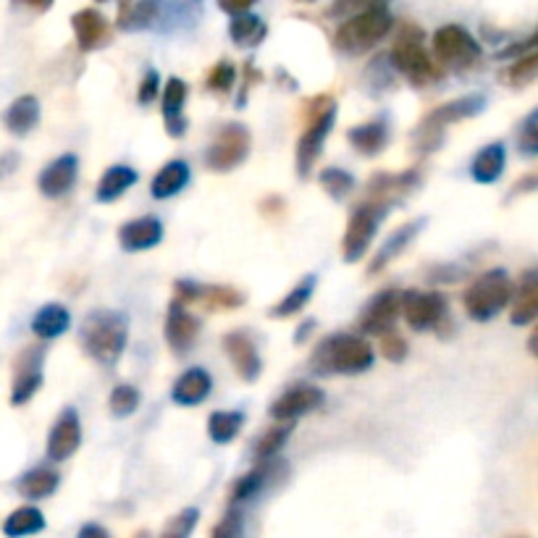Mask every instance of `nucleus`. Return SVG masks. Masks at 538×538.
<instances>
[{
  "mask_svg": "<svg viewBox=\"0 0 538 538\" xmlns=\"http://www.w3.org/2000/svg\"><path fill=\"white\" fill-rule=\"evenodd\" d=\"M42 365H45V347H27L14 360V381H11V405H27L40 392Z\"/></svg>",
  "mask_w": 538,
  "mask_h": 538,
  "instance_id": "nucleus-11",
  "label": "nucleus"
},
{
  "mask_svg": "<svg viewBox=\"0 0 538 538\" xmlns=\"http://www.w3.org/2000/svg\"><path fill=\"white\" fill-rule=\"evenodd\" d=\"M389 61H392L394 71L410 79L415 87H426V84H434L441 79L439 61L431 58V53L423 48V32L413 24H405L399 29Z\"/></svg>",
  "mask_w": 538,
  "mask_h": 538,
  "instance_id": "nucleus-5",
  "label": "nucleus"
},
{
  "mask_svg": "<svg viewBox=\"0 0 538 538\" xmlns=\"http://www.w3.org/2000/svg\"><path fill=\"white\" fill-rule=\"evenodd\" d=\"M187 84L184 79L171 77L163 90V119H166V132L171 137H182L187 132V119H184V105H187Z\"/></svg>",
  "mask_w": 538,
  "mask_h": 538,
  "instance_id": "nucleus-26",
  "label": "nucleus"
},
{
  "mask_svg": "<svg viewBox=\"0 0 538 538\" xmlns=\"http://www.w3.org/2000/svg\"><path fill=\"white\" fill-rule=\"evenodd\" d=\"M98 3H105V0H98Z\"/></svg>",
  "mask_w": 538,
  "mask_h": 538,
  "instance_id": "nucleus-58",
  "label": "nucleus"
},
{
  "mask_svg": "<svg viewBox=\"0 0 538 538\" xmlns=\"http://www.w3.org/2000/svg\"><path fill=\"white\" fill-rule=\"evenodd\" d=\"M161 16H163V0H140V3H134L132 8L121 11L119 27L129 29V32L150 29L158 24Z\"/></svg>",
  "mask_w": 538,
  "mask_h": 538,
  "instance_id": "nucleus-36",
  "label": "nucleus"
},
{
  "mask_svg": "<svg viewBox=\"0 0 538 538\" xmlns=\"http://www.w3.org/2000/svg\"><path fill=\"white\" fill-rule=\"evenodd\" d=\"M284 473H287V462L279 460V457L258 460V465H255L250 473H245V476L234 483V489H231V504L250 502V499H255L258 494H263V491H266L276 478L284 476Z\"/></svg>",
  "mask_w": 538,
  "mask_h": 538,
  "instance_id": "nucleus-15",
  "label": "nucleus"
},
{
  "mask_svg": "<svg viewBox=\"0 0 538 538\" xmlns=\"http://www.w3.org/2000/svg\"><path fill=\"white\" fill-rule=\"evenodd\" d=\"M242 423H245V418H242L239 410H216L208 418L210 439L216 441V444H231L239 436V431H242Z\"/></svg>",
  "mask_w": 538,
  "mask_h": 538,
  "instance_id": "nucleus-37",
  "label": "nucleus"
},
{
  "mask_svg": "<svg viewBox=\"0 0 538 538\" xmlns=\"http://www.w3.org/2000/svg\"><path fill=\"white\" fill-rule=\"evenodd\" d=\"M504 166H507V147L502 142H491L476 153L470 163V174L478 184H494L502 179Z\"/></svg>",
  "mask_w": 538,
  "mask_h": 538,
  "instance_id": "nucleus-28",
  "label": "nucleus"
},
{
  "mask_svg": "<svg viewBox=\"0 0 538 538\" xmlns=\"http://www.w3.org/2000/svg\"><path fill=\"white\" fill-rule=\"evenodd\" d=\"M197 520H200V510H197V507H187V510H182L163 525V531L158 538H189L197 528Z\"/></svg>",
  "mask_w": 538,
  "mask_h": 538,
  "instance_id": "nucleus-44",
  "label": "nucleus"
},
{
  "mask_svg": "<svg viewBox=\"0 0 538 538\" xmlns=\"http://www.w3.org/2000/svg\"><path fill=\"white\" fill-rule=\"evenodd\" d=\"M134 184H137V171L132 166H111L100 176L95 197H98V203H116Z\"/></svg>",
  "mask_w": 538,
  "mask_h": 538,
  "instance_id": "nucleus-32",
  "label": "nucleus"
},
{
  "mask_svg": "<svg viewBox=\"0 0 538 538\" xmlns=\"http://www.w3.org/2000/svg\"><path fill=\"white\" fill-rule=\"evenodd\" d=\"M418 182L420 174L415 168L402 171V174H376L371 179V184H368V197H365V200L392 208L407 192H413V189L418 187Z\"/></svg>",
  "mask_w": 538,
  "mask_h": 538,
  "instance_id": "nucleus-19",
  "label": "nucleus"
},
{
  "mask_svg": "<svg viewBox=\"0 0 538 538\" xmlns=\"http://www.w3.org/2000/svg\"><path fill=\"white\" fill-rule=\"evenodd\" d=\"M533 50H538V27H536V32H531L525 40L515 42V45H510V48H504L502 53H499V58H520V56H525V53H533Z\"/></svg>",
  "mask_w": 538,
  "mask_h": 538,
  "instance_id": "nucleus-51",
  "label": "nucleus"
},
{
  "mask_svg": "<svg viewBox=\"0 0 538 538\" xmlns=\"http://www.w3.org/2000/svg\"><path fill=\"white\" fill-rule=\"evenodd\" d=\"M197 302H203L210 310H234L245 305V294L231 287H205V284H200Z\"/></svg>",
  "mask_w": 538,
  "mask_h": 538,
  "instance_id": "nucleus-40",
  "label": "nucleus"
},
{
  "mask_svg": "<svg viewBox=\"0 0 538 538\" xmlns=\"http://www.w3.org/2000/svg\"><path fill=\"white\" fill-rule=\"evenodd\" d=\"M71 29H74V37H77V45L82 53H92V50L103 48L108 37H111L108 21L95 8H82V11L71 16Z\"/></svg>",
  "mask_w": 538,
  "mask_h": 538,
  "instance_id": "nucleus-20",
  "label": "nucleus"
},
{
  "mask_svg": "<svg viewBox=\"0 0 538 538\" xmlns=\"http://www.w3.org/2000/svg\"><path fill=\"white\" fill-rule=\"evenodd\" d=\"M310 111L313 113L308 119V129L302 132L300 142H297V174H300V179H308L313 166L321 158L323 142L329 137L336 119V103L329 98H315L310 103Z\"/></svg>",
  "mask_w": 538,
  "mask_h": 538,
  "instance_id": "nucleus-6",
  "label": "nucleus"
},
{
  "mask_svg": "<svg viewBox=\"0 0 538 538\" xmlns=\"http://www.w3.org/2000/svg\"><path fill=\"white\" fill-rule=\"evenodd\" d=\"M292 431L294 420H281V426L268 428L266 434L258 439V444H255V460H271V457H279V452L289 441Z\"/></svg>",
  "mask_w": 538,
  "mask_h": 538,
  "instance_id": "nucleus-39",
  "label": "nucleus"
},
{
  "mask_svg": "<svg viewBox=\"0 0 538 538\" xmlns=\"http://www.w3.org/2000/svg\"><path fill=\"white\" fill-rule=\"evenodd\" d=\"M224 350L242 381H247V384L258 381L260 371H263V360H260V352L258 347H255V342H252L245 331H229V334L224 336Z\"/></svg>",
  "mask_w": 538,
  "mask_h": 538,
  "instance_id": "nucleus-18",
  "label": "nucleus"
},
{
  "mask_svg": "<svg viewBox=\"0 0 538 538\" xmlns=\"http://www.w3.org/2000/svg\"><path fill=\"white\" fill-rule=\"evenodd\" d=\"M242 531H245L242 512L234 507V510H229V515H226V518L213 528V536L210 538H242Z\"/></svg>",
  "mask_w": 538,
  "mask_h": 538,
  "instance_id": "nucleus-49",
  "label": "nucleus"
},
{
  "mask_svg": "<svg viewBox=\"0 0 538 538\" xmlns=\"http://www.w3.org/2000/svg\"><path fill=\"white\" fill-rule=\"evenodd\" d=\"M434 56L441 69L468 71L481 61V42L460 24H447L434 35Z\"/></svg>",
  "mask_w": 538,
  "mask_h": 538,
  "instance_id": "nucleus-7",
  "label": "nucleus"
},
{
  "mask_svg": "<svg viewBox=\"0 0 538 538\" xmlns=\"http://www.w3.org/2000/svg\"><path fill=\"white\" fill-rule=\"evenodd\" d=\"M200 336V318L182 300H174L166 310V342L176 355H184L195 347Z\"/></svg>",
  "mask_w": 538,
  "mask_h": 538,
  "instance_id": "nucleus-13",
  "label": "nucleus"
},
{
  "mask_svg": "<svg viewBox=\"0 0 538 538\" xmlns=\"http://www.w3.org/2000/svg\"><path fill=\"white\" fill-rule=\"evenodd\" d=\"M347 140L355 147L357 153L365 155V158H376L386 150L389 145V121L381 116V119L365 121L360 126H352L347 132Z\"/></svg>",
  "mask_w": 538,
  "mask_h": 538,
  "instance_id": "nucleus-25",
  "label": "nucleus"
},
{
  "mask_svg": "<svg viewBox=\"0 0 538 538\" xmlns=\"http://www.w3.org/2000/svg\"><path fill=\"white\" fill-rule=\"evenodd\" d=\"M111 413L116 418H129V415L137 413V407H140V389L132 384H119L111 392Z\"/></svg>",
  "mask_w": 538,
  "mask_h": 538,
  "instance_id": "nucleus-42",
  "label": "nucleus"
},
{
  "mask_svg": "<svg viewBox=\"0 0 538 538\" xmlns=\"http://www.w3.org/2000/svg\"><path fill=\"white\" fill-rule=\"evenodd\" d=\"M77 176L79 158L74 153H66L42 168L40 176H37V187H40V192L48 197V200H58V197H66L71 189H74Z\"/></svg>",
  "mask_w": 538,
  "mask_h": 538,
  "instance_id": "nucleus-16",
  "label": "nucleus"
},
{
  "mask_svg": "<svg viewBox=\"0 0 538 538\" xmlns=\"http://www.w3.org/2000/svg\"><path fill=\"white\" fill-rule=\"evenodd\" d=\"M71 326V313L66 310V305L61 302H48L42 305L40 310L32 318V331H35L37 339L42 342H50V339H58L69 331Z\"/></svg>",
  "mask_w": 538,
  "mask_h": 538,
  "instance_id": "nucleus-29",
  "label": "nucleus"
},
{
  "mask_svg": "<svg viewBox=\"0 0 538 538\" xmlns=\"http://www.w3.org/2000/svg\"><path fill=\"white\" fill-rule=\"evenodd\" d=\"M237 82V69H234V63L229 61H218L213 69H210L208 79H205V87L210 92H216V95H226V92L234 87Z\"/></svg>",
  "mask_w": 538,
  "mask_h": 538,
  "instance_id": "nucleus-45",
  "label": "nucleus"
},
{
  "mask_svg": "<svg viewBox=\"0 0 538 538\" xmlns=\"http://www.w3.org/2000/svg\"><path fill=\"white\" fill-rule=\"evenodd\" d=\"M515 300V284H512L510 273L504 268H491L481 273L462 294V308L468 313L470 321L486 323L497 318L510 302Z\"/></svg>",
  "mask_w": 538,
  "mask_h": 538,
  "instance_id": "nucleus-4",
  "label": "nucleus"
},
{
  "mask_svg": "<svg viewBox=\"0 0 538 538\" xmlns=\"http://www.w3.org/2000/svg\"><path fill=\"white\" fill-rule=\"evenodd\" d=\"M315 281H318L315 276H305V279H302L300 284H297V287H294L292 292H289L279 305H276V308L268 310V315H271V318H292V315L302 313L305 305L310 302V297H313Z\"/></svg>",
  "mask_w": 538,
  "mask_h": 538,
  "instance_id": "nucleus-38",
  "label": "nucleus"
},
{
  "mask_svg": "<svg viewBox=\"0 0 538 538\" xmlns=\"http://www.w3.org/2000/svg\"><path fill=\"white\" fill-rule=\"evenodd\" d=\"M536 189H538V168L536 171H531V174H525L523 179H518V184L512 187L510 197L525 195V192H536Z\"/></svg>",
  "mask_w": 538,
  "mask_h": 538,
  "instance_id": "nucleus-53",
  "label": "nucleus"
},
{
  "mask_svg": "<svg viewBox=\"0 0 538 538\" xmlns=\"http://www.w3.org/2000/svg\"><path fill=\"white\" fill-rule=\"evenodd\" d=\"M323 399H326V394H323V389H318V386L297 384L273 402L271 415L276 420H297L302 418V415L318 410V407L323 405Z\"/></svg>",
  "mask_w": 538,
  "mask_h": 538,
  "instance_id": "nucleus-17",
  "label": "nucleus"
},
{
  "mask_svg": "<svg viewBox=\"0 0 538 538\" xmlns=\"http://www.w3.org/2000/svg\"><path fill=\"white\" fill-rule=\"evenodd\" d=\"M376 363V350L360 334L326 336L310 357L315 376H360Z\"/></svg>",
  "mask_w": 538,
  "mask_h": 538,
  "instance_id": "nucleus-1",
  "label": "nucleus"
},
{
  "mask_svg": "<svg viewBox=\"0 0 538 538\" xmlns=\"http://www.w3.org/2000/svg\"><path fill=\"white\" fill-rule=\"evenodd\" d=\"M16 6H24L29 8V11H37V14H45V11H50L53 8V3L56 0H14Z\"/></svg>",
  "mask_w": 538,
  "mask_h": 538,
  "instance_id": "nucleus-54",
  "label": "nucleus"
},
{
  "mask_svg": "<svg viewBox=\"0 0 538 538\" xmlns=\"http://www.w3.org/2000/svg\"><path fill=\"white\" fill-rule=\"evenodd\" d=\"M423 224H426V218H420V221H410V224L397 226V231L389 234L384 245L378 247L376 258L371 260V268H368V276H376L378 271H384L394 258H399L407 247L413 245V239L418 237L420 231H423Z\"/></svg>",
  "mask_w": 538,
  "mask_h": 538,
  "instance_id": "nucleus-24",
  "label": "nucleus"
},
{
  "mask_svg": "<svg viewBox=\"0 0 538 538\" xmlns=\"http://www.w3.org/2000/svg\"><path fill=\"white\" fill-rule=\"evenodd\" d=\"M37 124H40V100L35 95H21L3 113V126L14 137H27L29 132H35Z\"/></svg>",
  "mask_w": 538,
  "mask_h": 538,
  "instance_id": "nucleus-27",
  "label": "nucleus"
},
{
  "mask_svg": "<svg viewBox=\"0 0 538 538\" xmlns=\"http://www.w3.org/2000/svg\"><path fill=\"white\" fill-rule=\"evenodd\" d=\"M386 213H389L386 205L371 203V200H365V203H360L352 210L342 239L344 263H360L365 258V252L371 250V242L376 237L378 224L384 221Z\"/></svg>",
  "mask_w": 538,
  "mask_h": 538,
  "instance_id": "nucleus-8",
  "label": "nucleus"
},
{
  "mask_svg": "<svg viewBox=\"0 0 538 538\" xmlns=\"http://www.w3.org/2000/svg\"><path fill=\"white\" fill-rule=\"evenodd\" d=\"M483 111H486V98H483V95H468V98L449 100V103L434 108V111L423 119V124L436 129V132H444L447 126L457 124V121L473 119V116H478V113Z\"/></svg>",
  "mask_w": 538,
  "mask_h": 538,
  "instance_id": "nucleus-22",
  "label": "nucleus"
},
{
  "mask_svg": "<svg viewBox=\"0 0 538 538\" xmlns=\"http://www.w3.org/2000/svg\"><path fill=\"white\" fill-rule=\"evenodd\" d=\"M129 339V321L126 315L113 310H92L82 321L79 342L82 350L100 365L119 363Z\"/></svg>",
  "mask_w": 538,
  "mask_h": 538,
  "instance_id": "nucleus-2",
  "label": "nucleus"
},
{
  "mask_svg": "<svg viewBox=\"0 0 538 538\" xmlns=\"http://www.w3.org/2000/svg\"><path fill=\"white\" fill-rule=\"evenodd\" d=\"M229 32L237 48H258L260 42L266 40L268 27H266V21L258 19V16L242 14L231 19Z\"/></svg>",
  "mask_w": 538,
  "mask_h": 538,
  "instance_id": "nucleus-35",
  "label": "nucleus"
},
{
  "mask_svg": "<svg viewBox=\"0 0 538 538\" xmlns=\"http://www.w3.org/2000/svg\"><path fill=\"white\" fill-rule=\"evenodd\" d=\"M318 184H321L323 192H326L329 197H334V200H344V197L350 195L352 189H355V176L339 166H329V168H323L321 174H318Z\"/></svg>",
  "mask_w": 538,
  "mask_h": 538,
  "instance_id": "nucleus-41",
  "label": "nucleus"
},
{
  "mask_svg": "<svg viewBox=\"0 0 538 538\" xmlns=\"http://www.w3.org/2000/svg\"><path fill=\"white\" fill-rule=\"evenodd\" d=\"M394 29V16L386 6H373L365 8L360 14L347 16L339 24L334 35V48L344 56H360L368 53L384 40Z\"/></svg>",
  "mask_w": 538,
  "mask_h": 538,
  "instance_id": "nucleus-3",
  "label": "nucleus"
},
{
  "mask_svg": "<svg viewBox=\"0 0 538 538\" xmlns=\"http://www.w3.org/2000/svg\"><path fill=\"white\" fill-rule=\"evenodd\" d=\"M399 315H402V294L397 289H384L376 297H371V302L363 308L360 331L381 339L384 334L394 331V323H397Z\"/></svg>",
  "mask_w": 538,
  "mask_h": 538,
  "instance_id": "nucleus-12",
  "label": "nucleus"
},
{
  "mask_svg": "<svg viewBox=\"0 0 538 538\" xmlns=\"http://www.w3.org/2000/svg\"><path fill=\"white\" fill-rule=\"evenodd\" d=\"M402 315L413 331H441L449 315L447 294H441L439 289L434 292L407 289L402 292Z\"/></svg>",
  "mask_w": 538,
  "mask_h": 538,
  "instance_id": "nucleus-10",
  "label": "nucleus"
},
{
  "mask_svg": "<svg viewBox=\"0 0 538 538\" xmlns=\"http://www.w3.org/2000/svg\"><path fill=\"white\" fill-rule=\"evenodd\" d=\"M389 0H334V6H331L329 14L336 16V19H347V16H355L365 8L373 6H386Z\"/></svg>",
  "mask_w": 538,
  "mask_h": 538,
  "instance_id": "nucleus-47",
  "label": "nucleus"
},
{
  "mask_svg": "<svg viewBox=\"0 0 538 538\" xmlns=\"http://www.w3.org/2000/svg\"><path fill=\"white\" fill-rule=\"evenodd\" d=\"M82 447V423H79V415L74 407H66L58 420L53 423L48 434V457L53 462H63L69 457L77 455V449Z\"/></svg>",
  "mask_w": 538,
  "mask_h": 538,
  "instance_id": "nucleus-14",
  "label": "nucleus"
},
{
  "mask_svg": "<svg viewBox=\"0 0 538 538\" xmlns=\"http://www.w3.org/2000/svg\"><path fill=\"white\" fill-rule=\"evenodd\" d=\"M518 150L525 158H538V108L525 116L518 134Z\"/></svg>",
  "mask_w": 538,
  "mask_h": 538,
  "instance_id": "nucleus-46",
  "label": "nucleus"
},
{
  "mask_svg": "<svg viewBox=\"0 0 538 538\" xmlns=\"http://www.w3.org/2000/svg\"><path fill=\"white\" fill-rule=\"evenodd\" d=\"M213 392V376L205 368H189L171 386V399L179 407H197Z\"/></svg>",
  "mask_w": 538,
  "mask_h": 538,
  "instance_id": "nucleus-23",
  "label": "nucleus"
},
{
  "mask_svg": "<svg viewBox=\"0 0 538 538\" xmlns=\"http://www.w3.org/2000/svg\"><path fill=\"white\" fill-rule=\"evenodd\" d=\"M58 483H61V476H58L53 468H32L29 473H24V476L19 478L16 489H19V494L24 499L37 502V499L53 497L58 489Z\"/></svg>",
  "mask_w": 538,
  "mask_h": 538,
  "instance_id": "nucleus-33",
  "label": "nucleus"
},
{
  "mask_svg": "<svg viewBox=\"0 0 538 538\" xmlns=\"http://www.w3.org/2000/svg\"><path fill=\"white\" fill-rule=\"evenodd\" d=\"M119 242L126 252L153 250L163 242L161 218L142 216L134 218V221H126L119 229Z\"/></svg>",
  "mask_w": 538,
  "mask_h": 538,
  "instance_id": "nucleus-21",
  "label": "nucleus"
},
{
  "mask_svg": "<svg viewBox=\"0 0 538 538\" xmlns=\"http://www.w3.org/2000/svg\"><path fill=\"white\" fill-rule=\"evenodd\" d=\"M40 531H45V515H42L37 507H32V504L14 510L6 518V523H3V533H6L8 538L37 536Z\"/></svg>",
  "mask_w": 538,
  "mask_h": 538,
  "instance_id": "nucleus-34",
  "label": "nucleus"
},
{
  "mask_svg": "<svg viewBox=\"0 0 538 538\" xmlns=\"http://www.w3.org/2000/svg\"><path fill=\"white\" fill-rule=\"evenodd\" d=\"M381 355L392 363H402L407 357V342L405 336H399L397 331H389V334L381 336Z\"/></svg>",
  "mask_w": 538,
  "mask_h": 538,
  "instance_id": "nucleus-48",
  "label": "nucleus"
},
{
  "mask_svg": "<svg viewBox=\"0 0 538 538\" xmlns=\"http://www.w3.org/2000/svg\"><path fill=\"white\" fill-rule=\"evenodd\" d=\"M528 352H531L533 357H538V326H536V329H533L531 339H528Z\"/></svg>",
  "mask_w": 538,
  "mask_h": 538,
  "instance_id": "nucleus-57",
  "label": "nucleus"
},
{
  "mask_svg": "<svg viewBox=\"0 0 538 538\" xmlns=\"http://www.w3.org/2000/svg\"><path fill=\"white\" fill-rule=\"evenodd\" d=\"M258 0H218V8L229 16H242L250 14V8L255 6Z\"/></svg>",
  "mask_w": 538,
  "mask_h": 538,
  "instance_id": "nucleus-52",
  "label": "nucleus"
},
{
  "mask_svg": "<svg viewBox=\"0 0 538 538\" xmlns=\"http://www.w3.org/2000/svg\"><path fill=\"white\" fill-rule=\"evenodd\" d=\"M77 538H111V536H108V531H105L103 525L87 523V525H82V531H79Z\"/></svg>",
  "mask_w": 538,
  "mask_h": 538,
  "instance_id": "nucleus-55",
  "label": "nucleus"
},
{
  "mask_svg": "<svg viewBox=\"0 0 538 538\" xmlns=\"http://www.w3.org/2000/svg\"><path fill=\"white\" fill-rule=\"evenodd\" d=\"M538 318V268L528 271L520 281V289L515 292V302H512L510 321L515 326H528Z\"/></svg>",
  "mask_w": 538,
  "mask_h": 538,
  "instance_id": "nucleus-31",
  "label": "nucleus"
},
{
  "mask_svg": "<svg viewBox=\"0 0 538 538\" xmlns=\"http://www.w3.org/2000/svg\"><path fill=\"white\" fill-rule=\"evenodd\" d=\"M538 79V50L525 53V56L515 58L510 69H507V84L512 87H525Z\"/></svg>",
  "mask_w": 538,
  "mask_h": 538,
  "instance_id": "nucleus-43",
  "label": "nucleus"
},
{
  "mask_svg": "<svg viewBox=\"0 0 538 538\" xmlns=\"http://www.w3.org/2000/svg\"><path fill=\"white\" fill-rule=\"evenodd\" d=\"M313 329H315V321L302 323L300 329H297V336H294V344H305V339H308V336L313 334Z\"/></svg>",
  "mask_w": 538,
  "mask_h": 538,
  "instance_id": "nucleus-56",
  "label": "nucleus"
},
{
  "mask_svg": "<svg viewBox=\"0 0 538 538\" xmlns=\"http://www.w3.org/2000/svg\"><path fill=\"white\" fill-rule=\"evenodd\" d=\"M189 163L182 161V158H176V161H168L166 166L155 174L153 184H150V195L155 200H168V197H176L182 192L184 187L189 184Z\"/></svg>",
  "mask_w": 538,
  "mask_h": 538,
  "instance_id": "nucleus-30",
  "label": "nucleus"
},
{
  "mask_svg": "<svg viewBox=\"0 0 538 538\" xmlns=\"http://www.w3.org/2000/svg\"><path fill=\"white\" fill-rule=\"evenodd\" d=\"M247 155H250V132H247V126L231 121V124L221 126L210 142L208 153H205V166L216 174H226V171L242 166Z\"/></svg>",
  "mask_w": 538,
  "mask_h": 538,
  "instance_id": "nucleus-9",
  "label": "nucleus"
},
{
  "mask_svg": "<svg viewBox=\"0 0 538 538\" xmlns=\"http://www.w3.org/2000/svg\"><path fill=\"white\" fill-rule=\"evenodd\" d=\"M158 90H161V77H158V71L147 69V74L140 82V90H137V100H140V105L153 103V100L158 98Z\"/></svg>",
  "mask_w": 538,
  "mask_h": 538,
  "instance_id": "nucleus-50",
  "label": "nucleus"
}]
</instances>
